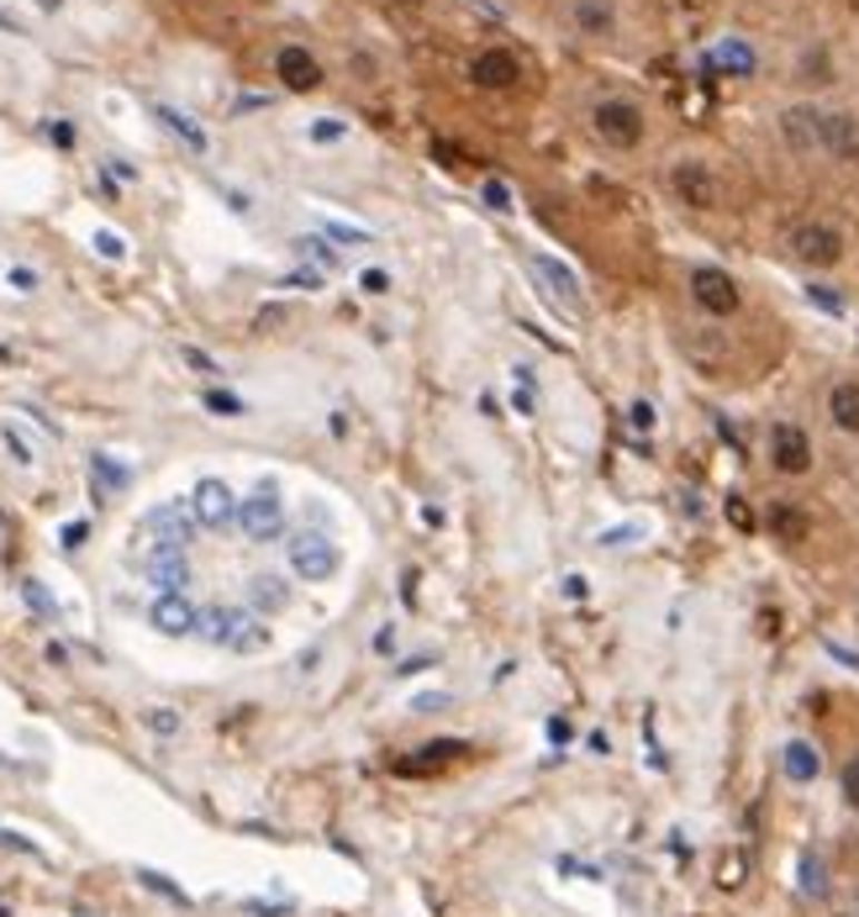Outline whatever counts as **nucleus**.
Masks as SVG:
<instances>
[{
  "label": "nucleus",
  "instance_id": "32",
  "mask_svg": "<svg viewBox=\"0 0 859 917\" xmlns=\"http://www.w3.org/2000/svg\"><path fill=\"white\" fill-rule=\"evenodd\" d=\"M142 722L154 728V733H180V712H169V707H154V712H142Z\"/></svg>",
  "mask_w": 859,
  "mask_h": 917
},
{
  "label": "nucleus",
  "instance_id": "40",
  "mask_svg": "<svg viewBox=\"0 0 859 917\" xmlns=\"http://www.w3.org/2000/svg\"><path fill=\"white\" fill-rule=\"evenodd\" d=\"M359 285L369 290V296H385V290H391V275H385V269H364Z\"/></svg>",
  "mask_w": 859,
  "mask_h": 917
},
{
  "label": "nucleus",
  "instance_id": "51",
  "mask_svg": "<svg viewBox=\"0 0 859 917\" xmlns=\"http://www.w3.org/2000/svg\"><path fill=\"white\" fill-rule=\"evenodd\" d=\"M38 6H42V11H59V0H38Z\"/></svg>",
  "mask_w": 859,
  "mask_h": 917
},
{
  "label": "nucleus",
  "instance_id": "16",
  "mask_svg": "<svg viewBox=\"0 0 859 917\" xmlns=\"http://www.w3.org/2000/svg\"><path fill=\"white\" fill-rule=\"evenodd\" d=\"M464 755V743H427V749H417V759H401L396 765V776H433V770H443V765H454V759Z\"/></svg>",
  "mask_w": 859,
  "mask_h": 917
},
{
  "label": "nucleus",
  "instance_id": "22",
  "mask_svg": "<svg viewBox=\"0 0 859 917\" xmlns=\"http://www.w3.org/2000/svg\"><path fill=\"white\" fill-rule=\"evenodd\" d=\"M243 622H248L243 612H227V607H217V612H200V633H206L211 643H221V649H227V643L238 639Z\"/></svg>",
  "mask_w": 859,
  "mask_h": 917
},
{
  "label": "nucleus",
  "instance_id": "46",
  "mask_svg": "<svg viewBox=\"0 0 859 917\" xmlns=\"http://www.w3.org/2000/svg\"><path fill=\"white\" fill-rule=\"evenodd\" d=\"M85 533H90L85 522H69V527H63V549H80V543H85Z\"/></svg>",
  "mask_w": 859,
  "mask_h": 917
},
{
  "label": "nucleus",
  "instance_id": "14",
  "mask_svg": "<svg viewBox=\"0 0 859 917\" xmlns=\"http://www.w3.org/2000/svg\"><path fill=\"white\" fill-rule=\"evenodd\" d=\"M828 422L839 433H849V438H859V379H839L828 391Z\"/></svg>",
  "mask_w": 859,
  "mask_h": 917
},
{
  "label": "nucleus",
  "instance_id": "3",
  "mask_svg": "<svg viewBox=\"0 0 859 917\" xmlns=\"http://www.w3.org/2000/svg\"><path fill=\"white\" fill-rule=\"evenodd\" d=\"M691 296H697V306L707 317H733L743 306L739 279L728 275V269H712V264H701L697 275H691Z\"/></svg>",
  "mask_w": 859,
  "mask_h": 917
},
{
  "label": "nucleus",
  "instance_id": "23",
  "mask_svg": "<svg viewBox=\"0 0 859 917\" xmlns=\"http://www.w3.org/2000/svg\"><path fill=\"white\" fill-rule=\"evenodd\" d=\"M154 111H159V121H164V127H169V132H175V138H185V142H190V148H196V154H206V132H200L196 121H190V117H180L175 106H154Z\"/></svg>",
  "mask_w": 859,
  "mask_h": 917
},
{
  "label": "nucleus",
  "instance_id": "10",
  "mask_svg": "<svg viewBox=\"0 0 859 917\" xmlns=\"http://www.w3.org/2000/svg\"><path fill=\"white\" fill-rule=\"evenodd\" d=\"M818 106H786L780 111V138H786V148L797 154V159H807V154H818Z\"/></svg>",
  "mask_w": 859,
  "mask_h": 917
},
{
  "label": "nucleus",
  "instance_id": "27",
  "mask_svg": "<svg viewBox=\"0 0 859 917\" xmlns=\"http://www.w3.org/2000/svg\"><path fill=\"white\" fill-rule=\"evenodd\" d=\"M807 300H812L818 312H828V317H843V296L833 285H807Z\"/></svg>",
  "mask_w": 859,
  "mask_h": 917
},
{
  "label": "nucleus",
  "instance_id": "18",
  "mask_svg": "<svg viewBox=\"0 0 859 917\" xmlns=\"http://www.w3.org/2000/svg\"><path fill=\"white\" fill-rule=\"evenodd\" d=\"M701 69H728V75H754V48L739 38H728L718 48V53H707L701 59Z\"/></svg>",
  "mask_w": 859,
  "mask_h": 917
},
{
  "label": "nucleus",
  "instance_id": "30",
  "mask_svg": "<svg viewBox=\"0 0 859 917\" xmlns=\"http://www.w3.org/2000/svg\"><path fill=\"white\" fill-rule=\"evenodd\" d=\"M206 412H217V417H243V401L233 391H206Z\"/></svg>",
  "mask_w": 859,
  "mask_h": 917
},
{
  "label": "nucleus",
  "instance_id": "25",
  "mask_svg": "<svg viewBox=\"0 0 859 917\" xmlns=\"http://www.w3.org/2000/svg\"><path fill=\"white\" fill-rule=\"evenodd\" d=\"M227 649H233V654H259V649H269V628H259V622L248 618L238 628V639L227 643Z\"/></svg>",
  "mask_w": 859,
  "mask_h": 917
},
{
  "label": "nucleus",
  "instance_id": "38",
  "mask_svg": "<svg viewBox=\"0 0 859 917\" xmlns=\"http://www.w3.org/2000/svg\"><path fill=\"white\" fill-rule=\"evenodd\" d=\"M776 527L786 533V539H801V527H807V522H801L791 506H776Z\"/></svg>",
  "mask_w": 859,
  "mask_h": 917
},
{
  "label": "nucleus",
  "instance_id": "48",
  "mask_svg": "<svg viewBox=\"0 0 859 917\" xmlns=\"http://www.w3.org/2000/svg\"><path fill=\"white\" fill-rule=\"evenodd\" d=\"M739 876H743V865H739V859H728V865H722V886L733 891V886H739Z\"/></svg>",
  "mask_w": 859,
  "mask_h": 917
},
{
  "label": "nucleus",
  "instance_id": "4",
  "mask_svg": "<svg viewBox=\"0 0 859 917\" xmlns=\"http://www.w3.org/2000/svg\"><path fill=\"white\" fill-rule=\"evenodd\" d=\"M818 154L833 164H859V117L855 111H822L818 117Z\"/></svg>",
  "mask_w": 859,
  "mask_h": 917
},
{
  "label": "nucleus",
  "instance_id": "49",
  "mask_svg": "<svg viewBox=\"0 0 859 917\" xmlns=\"http://www.w3.org/2000/svg\"><path fill=\"white\" fill-rule=\"evenodd\" d=\"M564 596H570V601L585 596V575H570V580H564Z\"/></svg>",
  "mask_w": 859,
  "mask_h": 917
},
{
  "label": "nucleus",
  "instance_id": "2",
  "mask_svg": "<svg viewBox=\"0 0 859 917\" xmlns=\"http://www.w3.org/2000/svg\"><path fill=\"white\" fill-rule=\"evenodd\" d=\"M591 127H596V138L606 148H639L643 142V111L633 100H601L596 111H591Z\"/></svg>",
  "mask_w": 859,
  "mask_h": 917
},
{
  "label": "nucleus",
  "instance_id": "19",
  "mask_svg": "<svg viewBox=\"0 0 859 917\" xmlns=\"http://www.w3.org/2000/svg\"><path fill=\"white\" fill-rule=\"evenodd\" d=\"M248 601L259 607V612H285V601H290V585L280 575H254L248 580Z\"/></svg>",
  "mask_w": 859,
  "mask_h": 917
},
{
  "label": "nucleus",
  "instance_id": "50",
  "mask_svg": "<svg viewBox=\"0 0 859 917\" xmlns=\"http://www.w3.org/2000/svg\"><path fill=\"white\" fill-rule=\"evenodd\" d=\"M0 27H6V32H21V21L11 17V11H0Z\"/></svg>",
  "mask_w": 859,
  "mask_h": 917
},
{
  "label": "nucleus",
  "instance_id": "20",
  "mask_svg": "<svg viewBox=\"0 0 859 917\" xmlns=\"http://www.w3.org/2000/svg\"><path fill=\"white\" fill-rule=\"evenodd\" d=\"M575 27L580 32H591V38H606L618 17H612V6L606 0H575Z\"/></svg>",
  "mask_w": 859,
  "mask_h": 917
},
{
  "label": "nucleus",
  "instance_id": "43",
  "mask_svg": "<svg viewBox=\"0 0 859 917\" xmlns=\"http://www.w3.org/2000/svg\"><path fill=\"white\" fill-rule=\"evenodd\" d=\"M48 138L59 142V148H75V127L69 121H48Z\"/></svg>",
  "mask_w": 859,
  "mask_h": 917
},
{
  "label": "nucleus",
  "instance_id": "36",
  "mask_svg": "<svg viewBox=\"0 0 859 917\" xmlns=\"http://www.w3.org/2000/svg\"><path fill=\"white\" fill-rule=\"evenodd\" d=\"M628 422H633L639 433H654V422H660V417H654V406H649V401H633V412H628Z\"/></svg>",
  "mask_w": 859,
  "mask_h": 917
},
{
  "label": "nucleus",
  "instance_id": "24",
  "mask_svg": "<svg viewBox=\"0 0 859 917\" xmlns=\"http://www.w3.org/2000/svg\"><path fill=\"white\" fill-rule=\"evenodd\" d=\"M296 254L300 259H317L322 269H338V248L327 238H317V233H306V238H296Z\"/></svg>",
  "mask_w": 859,
  "mask_h": 917
},
{
  "label": "nucleus",
  "instance_id": "13",
  "mask_svg": "<svg viewBox=\"0 0 859 917\" xmlns=\"http://www.w3.org/2000/svg\"><path fill=\"white\" fill-rule=\"evenodd\" d=\"M275 75H280V80L290 85V90H317V85H322V69H317V59H312V53H306V48H296V42H290V48H280V53H275Z\"/></svg>",
  "mask_w": 859,
  "mask_h": 917
},
{
  "label": "nucleus",
  "instance_id": "26",
  "mask_svg": "<svg viewBox=\"0 0 859 917\" xmlns=\"http://www.w3.org/2000/svg\"><path fill=\"white\" fill-rule=\"evenodd\" d=\"M0 443H6V454L17 458L21 470H27V464H38V454H32V443H27V438H21V433H17V422H6V427H0Z\"/></svg>",
  "mask_w": 859,
  "mask_h": 917
},
{
  "label": "nucleus",
  "instance_id": "9",
  "mask_svg": "<svg viewBox=\"0 0 859 917\" xmlns=\"http://www.w3.org/2000/svg\"><path fill=\"white\" fill-rule=\"evenodd\" d=\"M148 622L159 628L164 639H185V633H196V628H200V612L180 596V591H169V596H154V607H148Z\"/></svg>",
  "mask_w": 859,
  "mask_h": 917
},
{
  "label": "nucleus",
  "instance_id": "29",
  "mask_svg": "<svg viewBox=\"0 0 859 917\" xmlns=\"http://www.w3.org/2000/svg\"><path fill=\"white\" fill-rule=\"evenodd\" d=\"M138 880H142V886H154L159 897L180 901V907H185V901H190V897H185V891H180V886H175V880H169V876H159V870H138Z\"/></svg>",
  "mask_w": 859,
  "mask_h": 917
},
{
  "label": "nucleus",
  "instance_id": "8",
  "mask_svg": "<svg viewBox=\"0 0 859 917\" xmlns=\"http://www.w3.org/2000/svg\"><path fill=\"white\" fill-rule=\"evenodd\" d=\"M290 570L300 580H327L338 570V549L322 539V533H300V539H290Z\"/></svg>",
  "mask_w": 859,
  "mask_h": 917
},
{
  "label": "nucleus",
  "instance_id": "5",
  "mask_svg": "<svg viewBox=\"0 0 859 917\" xmlns=\"http://www.w3.org/2000/svg\"><path fill=\"white\" fill-rule=\"evenodd\" d=\"M770 464L780 475H807L812 470V438L801 433L797 422H776L770 427Z\"/></svg>",
  "mask_w": 859,
  "mask_h": 917
},
{
  "label": "nucleus",
  "instance_id": "33",
  "mask_svg": "<svg viewBox=\"0 0 859 917\" xmlns=\"http://www.w3.org/2000/svg\"><path fill=\"white\" fill-rule=\"evenodd\" d=\"M21 596H27V607H32L38 618H53V601H48V591H42L38 580H21Z\"/></svg>",
  "mask_w": 859,
  "mask_h": 917
},
{
  "label": "nucleus",
  "instance_id": "52",
  "mask_svg": "<svg viewBox=\"0 0 859 917\" xmlns=\"http://www.w3.org/2000/svg\"><path fill=\"white\" fill-rule=\"evenodd\" d=\"M0 917H6V907H0Z\"/></svg>",
  "mask_w": 859,
  "mask_h": 917
},
{
  "label": "nucleus",
  "instance_id": "28",
  "mask_svg": "<svg viewBox=\"0 0 859 917\" xmlns=\"http://www.w3.org/2000/svg\"><path fill=\"white\" fill-rule=\"evenodd\" d=\"M839 791H843V801L859 812V749L849 759H843V776H839Z\"/></svg>",
  "mask_w": 859,
  "mask_h": 917
},
{
  "label": "nucleus",
  "instance_id": "45",
  "mask_svg": "<svg viewBox=\"0 0 859 917\" xmlns=\"http://www.w3.org/2000/svg\"><path fill=\"white\" fill-rule=\"evenodd\" d=\"M285 285H296V290H322V275L317 269H300V275H290Z\"/></svg>",
  "mask_w": 859,
  "mask_h": 917
},
{
  "label": "nucleus",
  "instance_id": "39",
  "mask_svg": "<svg viewBox=\"0 0 859 917\" xmlns=\"http://www.w3.org/2000/svg\"><path fill=\"white\" fill-rule=\"evenodd\" d=\"M338 138H343V121H333V117L312 121V142H338Z\"/></svg>",
  "mask_w": 859,
  "mask_h": 917
},
{
  "label": "nucleus",
  "instance_id": "21",
  "mask_svg": "<svg viewBox=\"0 0 859 917\" xmlns=\"http://www.w3.org/2000/svg\"><path fill=\"white\" fill-rule=\"evenodd\" d=\"M797 876H801V897H828V865H822L818 849H801L797 859Z\"/></svg>",
  "mask_w": 859,
  "mask_h": 917
},
{
  "label": "nucleus",
  "instance_id": "31",
  "mask_svg": "<svg viewBox=\"0 0 859 917\" xmlns=\"http://www.w3.org/2000/svg\"><path fill=\"white\" fill-rule=\"evenodd\" d=\"M96 485L121 491V485H127V470H121V464H111V454H96Z\"/></svg>",
  "mask_w": 859,
  "mask_h": 917
},
{
  "label": "nucleus",
  "instance_id": "11",
  "mask_svg": "<svg viewBox=\"0 0 859 917\" xmlns=\"http://www.w3.org/2000/svg\"><path fill=\"white\" fill-rule=\"evenodd\" d=\"M470 80L480 85V90H512V85L522 80V63L506 53V48H485L475 63H470Z\"/></svg>",
  "mask_w": 859,
  "mask_h": 917
},
{
  "label": "nucleus",
  "instance_id": "1",
  "mask_svg": "<svg viewBox=\"0 0 859 917\" xmlns=\"http://www.w3.org/2000/svg\"><path fill=\"white\" fill-rule=\"evenodd\" d=\"M786 243H791V254H797L807 269H833V264L843 259V233L828 227V221H797Z\"/></svg>",
  "mask_w": 859,
  "mask_h": 917
},
{
  "label": "nucleus",
  "instance_id": "53",
  "mask_svg": "<svg viewBox=\"0 0 859 917\" xmlns=\"http://www.w3.org/2000/svg\"><path fill=\"white\" fill-rule=\"evenodd\" d=\"M839 917H849V913H839Z\"/></svg>",
  "mask_w": 859,
  "mask_h": 917
},
{
  "label": "nucleus",
  "instance_id": "42",
  "mask_svg": "<svg viewBox=\"0 0 859 917\" xmlns=\"http://www.w3.org/2000/svg\"><path fill=\"white\" fill-rule=\"evenodd\" d=\"M185 364H190V369H200V375H221V369H217V359H206L200 348H185Z\"/></svg>",
  "mask_w": 859,
  "mask_h": 917
},
{
  "label": "nucleus",
  "instance_id": "12",
  "mask_svg": "<svg viewBox=\"0 0 859 917\" xmlns=\"http://www.w3.org/2000/svg\"><path fill=\"white\" fill-rule=\"evenodd\" d=\"M670 185H675V196L685 200V206H697V211H707V206L718 200V185H712V175H707V164H697V159H680L675 175H670Z\"/></svg>",
  "mask_w": 859,
  "mask_h": 917
},
{
  "label": "nucleus",
  "instance_id": "17",
  "mask_svg": "<svg viewBox=\"0 0 859 917\" xmlns=\"http://www.w3.org/2000/svg\"><path fill=\"white\" fill-rule=\"evenodd\" d=\"M780 770H786V780L807 786V780H818L822 759H818V749H812L807 738H791V743H786V755H780Z\"/></svg>",
  "mask_w": 859,
  "mask_h": 917
},
{
  "label": "nucleus",
  "instance_id": "15",
  "mask_svg": "<svg viewBox=\"0 0 859 917\" xmlns=\"http://www.w3.org/2000/svg\"><path fill=\"white\" fill-rule=\"evenodd\" d=\"M533 275L549 285V296H560V300H580V279H575V269L570 264H560L554 254H533Z\"/></svg>",
  "mask_w": 859,
  "mask_h": 917
},
{
  "label": "nucleus",
  "instance_id": "44",
  "mask_svg": "<svg viewBox=\"0 0 859 917\" xmlns=\"http://www.w3.org/2000/svg\"><path fill=\"white\" fill-rule=\"evenodd\" d=\"M11 290H21V296H27V290H38V275H32V269H21V264H17V269H11Z\"/></svg>",
  "mask_w": 859,
  "mask_h": 917
},
{
  "label": "nucleus",
  "instance_id": "34",
  "mask_svg": "<svg viewBox=\"0 0 859 917\" xmlns=\"http://www.w3.org/2000/svg\"><path fill=\"white\" fill-rule=\"evenodd\" d=\"M322 238H338V243H369L364 227H343V221H322Z\"/></svg>",
  "mask_w": 859,
  "mask_h": 917
},
{
  "label": "nucleus",
  "instance_id": "6",
  "mask_svg": "<svg viewBox=\"0 0 859 917\" xmlns=\"http://www.w3.org/2000/svg\"><path fill=\"white\" fill-rule=\"evenodd\" d=\"M280 522H285V506H280V496H275V491H259V496L238 501V527L254 543L280 539Z\"/></svg>",
  "mask_w": 859,
  "mask_h": 917
},
{
  "label": "nucleus",
  "instance_id": "37",
  "mask_svg": "<svg viewBox=\"0 0 859 917\" xmlns=\"http://www.w3.org/2000/svg\"><path fill=\"white\" fill-rule=\"evenodd\" d=\"M96 254H100V259H121V254H127V243H121L117 233H96Z\"/></svg>",
  "mask_w": 859,
  "mask_h": 917
},
{
  "label": "nucleus",
  "instance_id": "35",
  "mask_svg": "<svg viewBox=\"0 0 859 917\" xmlns=\"http://www.w3.org/2000/svg\"><path fill=\"white\" fill-rule=\"evenodd\" d=\"M485 206H491V211H512V190L501 180H485Z\"/></svg>",
  "mask_w": 859,
  "mask_h": 917
},
{
  "label": "nucleus",
  "instance_id": "41",
  "mask_svg": "<svg viewBox=\"0 0 859 917\" xmlns=\"http://www.w3.org/2000/svg\"><path fill=\"white\" fill-rule=\"evenodd\" d=\"M643 527L639 522H628V527H612V533H601V549H618V543H628V539H639Z\"/></svg>",
  "mask_w": 859,
  "mask_h": 917
},
{
  "label": "nucleus",
  "instance_id": "47",
  "mask_svg": "<svg viewBox=\"0 0 859 917\" xmlns=\"http://www.w3.org/2000/svg\"><path fill=\"white\" fill-rule=\"evenodd\" d=\"M512 406H517L522 417H533V406H539V401H533V391H527V385H522L517 396H512Z\"/></svg>",
  "mask_w": 859,
  "mask_h": 917
},
{
  "label": "nucleus",
  "instance_id": "7",
  "mask_svg": "<svg viewBox=\"0 0 859 917\" xmlns=\"http://www.w3.org/2000/svg\"><path fill=\"white\" fill-rule=\"evenodd\" d=\"M190 517L200 527H227V522L238 517V496L227 491V480H200L196 491H190Z\"/></svg>",
  "mask_w": 859,
  "mask_h": 917
}]
</instances>
